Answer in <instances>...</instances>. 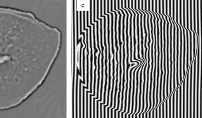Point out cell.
<instances>
[{"mask_svg":"<svg viewBox=\"0 0 202 118\" xmlns=\"http://www.w3.org/2000/svg\"><path fill=\"white\" fill-rule=\"evenodd\" d=\"M47 29L30 12L0 6V111L20 105L45 79Z\"/></svg>","mask_w":202,"mask_h":118,"instance_id":"6da1fadb","label":"cell"},{"mask_svg":"<svg viewBox=\"0 0 202 118\" xmlns=\"http://www.w3.org/2000/svg\"><path fill=\"white\" fill-rule=\"evenodd\" d=\"M94 37H93V34H91V38H92V50H93V52H92V54L93 55V71H92V76H93V80H92V94H94V70L95 69V66L94 65Z\"/></svg>","mask_w":202,"mask_h":118,"instance_id":"7a4b0ae2","label":"cell"},{"mask_svg":"<svg viewBox=\"0 0 202 118\" xmlns=\"http://www.w3.org/2000/svg\"><path fill=\"white\" fill-rule=\"evenodd\" d=\"M88 42L89 45V89H90V68H91V63H90V51L91 50L90 49V31H88Z\"/></svg>","mask_w":202,"mask_h":118,"instance_id":"3957f363","label":"cell"},{"mask_svg":"<svg viewBox=\"0 0 202 118\" xmlns=\"http://www.w3.org/2000/svg\"><path fill=\"white\" fill-rule=\"evenodd\" d=\"M99 48L100 50V55L99 57V76H100V78H99V83L102 82V48L101 45V35H100V27H99Z\"/></svg>","mask_w":202,"mask_h":118,"instance_id":"277c9868","label":"cell"}]
</instances>
